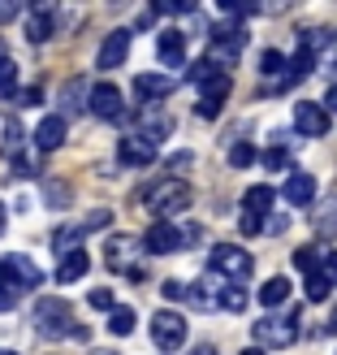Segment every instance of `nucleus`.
Returning <instances> with one entry per match:
<instances>
[{"instance_id":"f257e3e1","label":"nucleus","mask_w":337,"mask_h":355,"mask_svg":"<svg viewBox=\"0 0 337 355\" xmlns=\"http://www.w3.org/2000/svg\"><path fill=\"white\" fill-rule=\"evenodd\" d=\"M143 204H147V212H152L156 221H169L173 212L190 208V187L182 182V178H161L156 187L143 191Z\"/></svg>"},{"instance_id":"f03ea898","label":"nucleus","mask_w":337,"mask_h":355,"mask_svg":"<svg viewBox=\"0 0 337 355\" xmlns=\"http://www.w3.org/2000/svg\"><path fill=\"white\" fill-rule=\"evenodd\" d=\"M44 282V269L30 256H0V295L17 299L22 291H35Z\"/></svg>"},{"instance_id":"7ed1b4c3","label":"nucleus","mask_w":337,"mask_h":355,"mask_svg":"<svg viewBox=\"0 0 337 355\" xmlns=\"http://www.w3.org/2000/svg\"><path fill=\"white\" fill-rule=\"evenodd\" d=\"M208 273L225 277L229 286H242V282L255 273V260L246 256L242 247H234V243H221V247H212V256H208Z\"/></svg>"},{"instance_id":"20e7f679","label":"nucleus","mask_w":337,"mask_h":355,"mask_svg":"<svg viewBox=\"0 0 337 355\" xmlns=\"http://www.w3.org/2000/svg\"><path fill=\"white\" fill-rule=\"evenodd\" d=\"M251 338L259 347H294L298 338V312H268V316H259V321L251 325Z\"/></svg>"},{"instance_id":"39448f33","label":"nucleus","mask_w":337,"mask_h":355,"mask_svg":"<svg viewBox=\"0 0 337 355\" xmlns=\"http://www.w3.org/2000/svg\"><path fill=\"white\" fill-rule=\"evenodd\" d=\"M35 329L44 338H65V334H74V312H69L65 299H39L35 304Z\"/></svg>"},{"instance_id":"423d86ee","label":"nucleus","mask_w":337,"mask_h":355,"mask_svg":"<svg viewBox=\"0 0 337 355\" xmlns=\"http://www.w3.org/2000/svg\"><path fill=\"white\" fill-rule=\"evenodd\" d=\"M82 109H91L100 121H121V117H126V100H121V87H113V83H95Z\"/></svg>"},{"instance_id":"0eeeda50","label":"nucleus","mask_w":337,"mask_h":355,"mask_svg":"<svg viewBox=\"0 0 337 355\" xmlns=\"http://www.w3.org/2000/svg\"><path fill=\"white\" fill-rule=\"evenodd\" d=\"M152 343H156V347H165V351L182 347V343H186V316H182V312H173V308L156 312V316H152Z\"/></svg>"},{"instance_id":"6e6552de","label":"nucleus","mask_w":337,"mask_h":355,"mask_svg":"<svg viewBox=\"0 0 337 355\" xmlns=\"http://www.w3.org/2000/svg\"><path fill=\"white\" fill-rule=\"evenodd\" d=\"M177 247H186L182 230H177L173 221H152V230L143 234V252H152V256H169V252H177Z\"/></svg>"},{"instance_id":"1a4fd4ad","label":"nucleus","mask_w":337,"mask_h":355,"mask_svg":"<svg viewBox=\"0 0 337 355\" xmlns=\"http://www.w3.org/2000/svg\"><path fill=\"white\" fill-rule=\"evenodd\" d=\"M229 87H234V83H229L225 69H221V74H212V78L199 87V117H217V113H221V104L229 100Z\"/></svg>"},{"instance_id":"9d476101","label":"nucleus","mask_w":337,"mask_h":355,"mask_svg":"<svg viewBox=\"0 0 337 355\" xmlns=\"http://www.w3.org/2000/svg\"><path fill=\"white\" fill-rule=\"evenodd\" d=\"M156 152H161V144H152V139H143V135H126L117 144V161L121 165H152Z\"/></svg>"},{"instance_id":"9b49d317","label":"nucleus","mask_w":337,"mask_h":355,"mask_svg":"<svg viewBox=\"0 0 337 355\" xmlns=\"http://www.w3.org/2000/svg\"><path fill=\"white\" fill-rule=\"evenodd\" d=\"M242 44H246V35H242L238 26H234V31H217V35H212V52H208L203 61H212V65H229V61L242 52Z\"/></svg>"},{"instance_id":"f8f14e48","label":"nucleus","mask_w":337,"mask_h":355,"mask_svg":"<svg viewBox=\"0 0 337 355\" xmlns=\"http://www.w3.org/2000/svg\"><path fill=\"white\" fill-rule=\"evenodd\" d=\"M126 57H130V31H109V35H104V44H100L95 65L100 69H117Z\"/></svg>"},{"instance_id":"ddd939ff","label":"nucleus","mask_w":337,"mask_h":355,"mask_svg":"<svg viewBox=\"0 0 337 355\" xmlns=\"http://www.w3.org/2000/svg\"><path fill=\"white\" fill-rule=\"evenodd\" d=\"M294 126L316 139V135L329 130V113L320 109V104H311V100H298V104H294Z\"/></svg>"},{"instance_id":"4468645a","label":"nucleus","mask_w":337,"mask_h":355,"mask_svg":"<svg viewBox=\"0 0 337 355\" xmlns=\"http://www.w3.org/2000/svg\"><path fill=\"white\" fill-rule=\"evenodd\" d=\"M156 57H161L169 69L186 65V35L182 31H161L156 35Z\"/></svg>"},{"instance_id":"2eb2a0df","label":"nucleus","mask_w":337,"mask_h":355,"mask_svg":"<svg viewBox=\"0 0 337 355\" xmlns=\"http://www.w3.org/2000/svg\"><path fill=\"white\" fill-rule=\"evenodd\" d=\"M281 195H286V204H294V208H307V204H311V195H316V178L294 169V173L286 178V187H281Z\"/></svg>"},{"instance_id":"dca6fc26","label":"nucleus","mask_w":337,"mask_h":355,"mask_svg":"<svg viewBox=\"0 0 337 355\" xmlns=\"http://www.w3.org/2000/svg\"><path fill=\"white\" fill-rule=\"evenodd\" d=\"M61 144H65V117L52 113V117H44L39 126H35V148H39V152H57Z\"/></svg>"},{"instance_id":"f3484780","label":"nucleus","mask_w":337,"mask_h":355,"mask_svg":"<svg viewBox=\"0 0 337 355\" xmlns=\"http://www.w3.org/2000/svg\"><path fill=\"white\" fill-rule=\"evenodd\" d=\"M86 269H91V256L82 252V247H74L69 256H61V269H57V282L61 286H74V282L86 277Z\"/></svg>"},{"instance_id":"a211bd4d","label":"nucleus","mask_w":337,"mask_h":355,"mask_svg":"<svg viewBox=\"0 0 337 355\" xmlns=\"http://www.w3.org/2000/svg\"><path fill=\"white\" fill-rule=\"evenodd\" d=\"M273 200H277V191L264 187V182H255V187H246V195H242V212H246V217H259V221H264V212L273 208Z\"/></svg>"},{"instance_id":"6ab92c4d","label":"nucleus","mask_w":337,"mask_h":355,"mask_svg":"<svg viewBox=\"0 0 337 355\" xmlns=\"http://www.w3.org/2000/svg\"><path fill=\"white\" fill-rule=\"evenodd\" d=\"M138 252V239H126V234H121V239H113L109 243V264H113V269H126V273H134L138 269V264H130V256Z\"/></svg>"},{"instance_id":"aec40b11","label":"nucleus","mask_w":337,"mask_h":355,"mask_svg":"<svg viewBox=\"0 0 337 355\" xmlns=\"http://www.w3.org/2000/svg\"><path fill=\"white\" fill-rule=\"evenodd\" d=\"M134 92L143 96V100H165L173 92V78H165V74H138L134 78Z\"/></svg>"},{"instance_id":"412c9836","label":"nucleus","mask_w":337,"mask_h":355,"mask_svg":"<svg viewBox=\"0 0 337 355\" xmlns=\"http://www.w3.org/2000/svg\"><path fill=\"white\" fill-rule=\"evenodd\" d=\"M286 299H290V277H268L259 286V304L264 308H281Z\"/></svg>"},{"instance_id":"4be33fe9","label":"nucleus","mask_w":337,"mask_h":355,"mask_svg":"<svg viewBox=\"0 0 337 355\" xmlns=\"http://www.w3.org/2000/svg\"><path fill=\"white\" fill-rule=\"evenodd\" d=\"M26 40H30V44L52 40V9H35V13L26 17Z\"/></svg>"},{"instance_id":"5701e85b","label":"nucleus","mask_w":337,"mask_h":355,"mask_svg":"<svg viewBox=\"0 0 337 355\" xmlns=\"http://www.w3.org/2000/svg\"><path fill=\"white\" fill-rule=\"evenodd\" d=\"M311 61H316L311 52H307V48H298L294 57L286 61V74H281V83H303V78L311 74Z\"/></svg>"},{"instance_id":"b1692460","label":"nucleus","mask_w":337,"mask_h":355,"mask_svg":"<svg viewBox=\"0 0 337 355\" xmlns=\"http://www.w3.org/2000/svg\"><path fill=\"white\" fill-rule=\"evenodd\" d=\"M246 308V291L242 286H229L225 282V291H221V299H217V312H242Z\"/></svg>"},{"instance_id":"393cba45","label":"nucleus","mask_w":337,"mask_h":355,"mask_svg":"<svg viewBox=\"0 0 337 355\" xmlns=\"http://www.w3.org/2000/svg\"><path fill=\"white\" fill-rule=\"evenodd\" d=\"M17 96V65L9 57H0V100H13Z\"/></svg>"},{"instance_id":"a878e982","label":"nucleus","mask_w":337,"mask_h":355,"mask_svg":"<svg viewBox=\"0 0 337 355\" xmlns=\"http://www.w3.org/2000/svg\"><path fill=\"white\" fill-rule=\"evenodd\" d=\"M109 334H117V338L134 334V308H113V316H109Z\"/></svg>"},{"instance_id":"bb28decb","label":"nucleus","mask_w":337,"mask_h":355,"mask_svg":"<svg viewBox=\"0 0 337 355\" xmlns=\"http://www.w3.org/2000/svg\"><path fill=\"white\" fill-rule=\"evenodd\" d=\"M316 65L329 69V74H337V31L325 35V44H320V57H316Z\"/></svg>"},{"instance_id":"cd10ccee","label":"nucleus","mask_w":337,"mask_h":355,"mask_svg":"<svg viewBox=\"0 0 337 355\" xmlns=\"http://www.w3.org/2000/svg\"><path fill=\"white\" fill-rule=\"evenodd\" d=\"M255 148L251 144H234V148H229V165H234V169H246V165H255Z\"/></svg>"},{"instance_id":"c85d7f7f","label":"nucleus","mask_w":337,"mask_h":355,"mask_svg":"<svg viewBox=\"0 0 337 355\" xmlns=\"http://www.w3.org/2000/svg\"><path fill=\"white\" fill-rule=\"evenodd\" d=\"M259 74H268V78L286 74V57L281 52H259Z\"/></svg>"},{"instance_id":"c756f323","label":"nucleus","mask_w":337,"mask_h":355,"mask_svg":"<svg viewBox=\"0 0 337 355\" xmlns=\"http://www.w3.org/2000/svg\"><path fill=\"white\" fill-rule=\"evenodd\" d=\"M22 139H26V135H22V126H17V121L9 117V121H5V152H9V156H17V152H22Z\"/></svg>"},{"instance_id":"7c9ffc66","label":"nucleus","mask_w":337,"mask_h":355,"mask_svg":"<svg viewBox=\"0 0 337 355\" xmlns=\"http://www.w3.org/2000/svg\"><path fill=\"white\" fill-rule=\"evenodd\" d=\"M307 299H311V304H320V299H329V282L320 277V273H307Z\"/></svg>"},{"instance_id":"2f4dec72","label":"nucleus","mask_w":337,"mask_h":355,"mask_svg":"<svg viewBox=\"0 0 337 355\" xmlns=\"http://www.w3.org/2000/svg\"><path fill=\"white\" fill-rule=\"evenodd\" d=\"M316 273H320L329 286H337V252H325V256H320V264H316Z\"/></svg>"},{"instance_id":"473e14b6","label":"nucleus","mask_w":337,"mask_h":355,"mask_svg":"<svg viewBox=\"0 0 337 355\" xmlns=\"http://www.w3.org/2000/svg\"><path fill=\"white\" fill-rule=\"evenodd\" d=\"M316 230H320V234H337V204H329V212H320V217H316Z\"/></svg>"},{"instance_id":"72a5a7b5","label":"nucleus","mask_w":337,"mask_h":355,"mask_svg":"<svg viewBox=\"0 0 337 355\" xmlns=\"http://www.w3.org/2000/svg\"><path fill=\"white\" fill-rule=\"evenodd\" d=\"M82 92H86V83H82V78H74V83L65 87V109H69V113L82 109V104H78V100H82Z\"/></svg>"},{"instance_id":"f704fd0d","label":"nucleus","mask_w":337,"mask_h":355,"mask_svg":"<svg viewBox=\"0 0 337 355\" xmlns=\"http://www.w3.org/2000/svg\"><path fill=\"white\" fill-rule=\"evenodd\" d=\"M212 74H221V69L212 65V61H194V65H190V83H199V87H203Z\"/></svg>"},{"instance_id":"c9c22d12","label":"nucleus","mask_w":337,"mask_h":355,"mask_svg":"<svg viewBox=\"0 0 337 355\" xmlns=\"http://www.w3.org/2000/svg\"><path fill=\"white\" fill-rule=\"evenodd\" d=\"M294 264H298L303 273H316V264H320V256H316L311 247H298V252H294Z\"/></svg>"},{"instance_id":"e433bc0d","label":"nucleus","mask_w":337,"mask_h":355,"mask_svg":"<svg viewBox=\"0 0 337 355\" xmlns=\"http://www.w3.org/2000/svg\"><path fill=\"white\" fill-rule=\"evenodd\" d=\"M238 225H242V234H246V239H251V234H259V230H264V221H259V217H246V212H242V221H238Z\"/></svg>"},{"instance_id":"4c0bfd02","label":"nucleus","mask_w":337,"mask_h":355,"mask_svg":"<svg viewBox=\"0 0 337 355\" xmlns=\"http://www.w3.org/2000/svg\"><path fill=\"white\" fill-rule=\"evenodd\" d=\"M91 308H113V291H91Z\"/></svg>"},{"instance_id":"58836bf2","label":"nucleus","mask_w":337,"mask_h":355,"mask_svg":"<svg viewBox=\"0 0 337 355\" xmlns=\"http://www.w3.org/2000/svg\"><path fill=\"white\" fill-rule=\"evenodd\" d=\"M264 165H268V169H281V165H286V152H281V148L264 152Z\"/></svg>"},{"instance_id":"ea45409f","label":"nucleus","mask_w":337,"mask_h":355,"mask_svg":"<svg viewBox=\"0 0 337 355\" xmlns=\"http://www.w3.org/2000/svg\"><path fill=\"white\" fill-rule=\"evenodd\" d=\"M13 100H17V104H39V87H26V92H17Z\"/></svg>"},{"instance_id":"a19ab883","label":"nucleus","mask_w":337,"mask_h":355,"mask_svg":"<svg viewBox=\"0 0 337 355\" xmlns=\"http://www.w3.org/2000/svg\"><path fill=\"white\" fill-rule=\"evenodd\" d=\"M65 195H69V191H65L61 182H48V200H52V204H65Z\"/></svg>"},{"instance_id":"79ce46f5","label":"nucleus","mask_w":337,"mask_h":355,"mask_svg":"<svg viewBox=\"0 0 337 355\" xmlns=\"http://www.w3.org/2000/svg\"><path fill=\"white\" fill-rule=\"evenodd\" d=\"M9 17H17V5L13 0H0V22H9Z\"/></svg>"},{"instance_id":"37998d69","label":"nucleus","mask_w":337,"mask_h":355,"mask_svg":"<svg viewBox=\"0 0 337 355\" xmlns=\"http://www.w3.org/2000/svg\"><path fill=\"white\" fill-rule=\"evenodd\" d=\"M165 295H169V299H182L186 286H182V282H165Z\"/></svg>"},{"instance_id":"c03bdc74","label":"nucleus","mask_w":337,"mask_h":355,"mask_svg":"<svg viewBox=\"0 0 337 355\" xmlns=\"http://www.w3.org/2000/svg\"><path fill=\"white\" fill-rule=\"evenodd\" d=\"M325 104H329V113H337V87H329V100Z\"/></svg>"},{"instance_id":"a18cd8bd","label":"nucleus","mask_w":337,"mask_h":355,"mask_svg":"<svg viewBox=\"0 0 337 355\" xmlns=\"http://www.w3.org/2000/svg\"><path fill=\"white\" fill-rule=\"evenodd\" d=\"M13 304H17V299H9V295H0V312H9Z\"/></svg>"},{"instance_id":"49530a36","label":"nucleus","mask_w":337,"mask_h":355,"mask_svg":"<svg viewBox=\"0 0 337 355\" xmlns=\"http://www.w3.org/2000/svg\"><path fill=\"white\" fill-rule=\"evenodd\" d=\"M190 355H217V347H194Z\"/></svg>"},{"instance_id":"de8ad7c7","label":"nucleus","mask_w":337,"mask_h":355,"mask_svg":"<svg viewBox=\"0 0 337 355\" xmlns=\"http://www.w3.org/2000/svg\"><path fill=\"white\" fill-rule=\"evenodd\" d=\"M329 329L337 334V304H333V316H329Z\"/></svg>"},{"instance_id":"09e8293b","label":"nucleus","mask_w":337,"mask_h":355,"mask_svg":"<svg viewBox=\"0 0 337 355\" xmlns=\"http://www.w3.org/2000/svg\"><path fill=\"white\" fill-rule=\"evenodd\" d=\"M5 221H9V217H5V204H0V234H5Z\"/></svg>"},{"instance_id":"8fccbe9b","label":"nucleus","mask_w":337,"mask_h":355,"mask_svg":"<svg viewBox=\"0 0 337 355\" xmlns=\"http://www.w3.org/2000/svg\"><path fill=\"white\" fill-rule=\"evenodd\" d=\"M242 355H264V351H255V347H246V351H242Z\"/></svg>"},{"instance_id":"3c124183","label":"nucleus","mask_w":337,"mask_h":355,"mask_svg":"<svg viewBox=\"0 0 337 355\" xmlns=\"http://www.w3.org/2000/svg\"><path fill=\"white\" fill-rule=\"evenodd\" d=\"M0 355H13V351H0Z\"/></svg>"},{"instance_id":"603ef678","label":"nucleus","mask_w":337,"mask_h":355,"mask_svg":"<svg viewBox=\"0 0 337 355\" xmlns=\"http://www.w3.org/2000/svg\"><path fill=\"white\" fill-rule=\"evenodd\" d=\"M100 355H113V351H100Z\"/></svg>"}]
</instances>
